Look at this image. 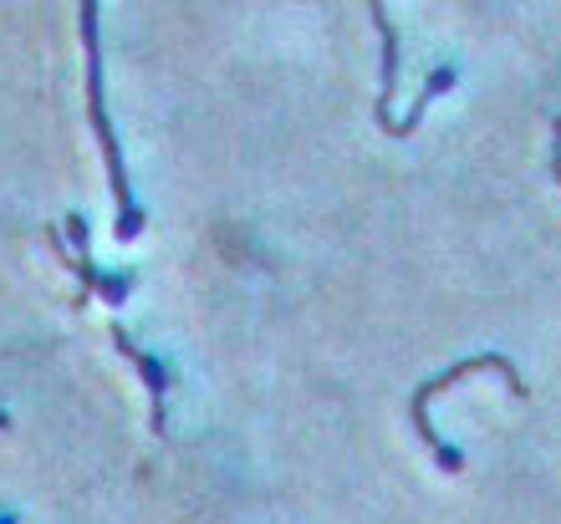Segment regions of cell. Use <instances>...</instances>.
Listing matches in <instances>:
<instances>
[{"label": "cell", "mask_w": 561, "mask_h": 524, "mask_svg": "<svg viewBox=\"0 0 561 524\" xmlns=\"http://www.w3.org/2000/svg\"><path fill=\"white\" fill-rule=\"evenodd\" d=\"M113 347H118L123 357L138 366V377L148 382V403H153V433H163V422H169V418H163V393H169V372H163V362H159V357H148V351L138 347V341L123 331V326H113Z\"/></svg>", "instance_id": "3957f363"}, {"label": "cell", "mask_w": 561, "mask_h": 524, "mask_svg": "<svg viewBox=\"0 0 561 524\" xmlns=\"http://www.w3.org/2000/svg\"><path fill=\"white\" fill-rule=\"evenodd\" d=\"M474 372H501V377H505V387H511V393H516V397H526V393H531V387H526V382L516 377V366L505 362V357H495V351H490V357H470V362L449 366L444 377H428L424 387H419V393H414V403H409V412H414V428H419V438H424L428 449H434V458H439V464L449 468V474H459V468H465V453H459V449H449V443H444V438L434 433V422H428V403H434V397H439V393H449L455 382L474 377Z\"/></svg>", "instance_id": "6da1fadb"}, {"label": "cell", "mask_w": 561, "mask_h": 524, "mask_svg": "<svg viewBox=\"0 0 561 524\" xmlns=\"http://www.w3.org/2000/svg\"><path fill=\"white\" fill-rule=\"evenodd\" d=\"M373 26L383 36V92H378V123L388 138H399V117H393V97H399V31L388 21V0H373Z\"/></svg>", "instance_id": "7a4b0ae2"}]
</instances>
